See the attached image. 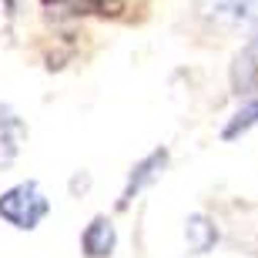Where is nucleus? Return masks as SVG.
I'll list each match as a JSON object with an SVG mask.
<instances>
[{
    "mask_svg": "<svg viewBox=\"0 0 258 258\" xmlns=\"http://www.w3.org/2000/svg\"><path fill=\"white\" fill-rule=\"evenodd\" d=\"M47 211H50V201L40 191L37 181H20L0 195V218L20 231H34L47 218Z\"/></svg>",
    "mask_w": 258,
    "mask_h": 258,
    "instance_id": "obj_1",
    "label": "nucleus"
},
{
    "mask_svg": "<svg viewBox=\"0 0 258 258\" xmlns=\"http://www.w3.org/2000/svg\"><path fill=\"white\" fill-rule=\"evenodd\" d=\"M198 14L218 30H258V0H195Z\"/></svg>",
    "mask_w": 258,
    "mask_h": 258,
    "instance_id": "obj_2",
    "label": "nucleus"
},
{
    "mask_svg": "<svg viewBox=\"0 0 258 258\" xmlns=\"http://www.w3.org/2000/svg\"><path fill=\"white\" fill-rule=\"evenodd\" d=\"M114 248H117V231H114V225H111V218H107V215H94L91 225L84 228V235H81V251H84V258H111Z\"/></svg>",
    "mask_w": 258,
    "mask_h": 258,
    "instance_id": "obj_3",
    "label": "nucleus"
},
{
    "mask_svg": "<svg viewBox=\"0 0 258 258\" xmlns=\"http://www.w3.org/2000/svg\"><path fill=\"white\" fill-rule=\"evenodd\" d=\"M164 164H168V151H154V154H148L138 168H131V181H127V188H124V195H121V201H117V208H127L131 205V198L138 191H141L144 184H151V181H158L161 178V171H164Z\"/></svg>",
    "mask_w": 258,
    "mask_h": 258,
    "instance_id": "obj_4",
    "label": "nucleus"
},
{
    "mask_svg": "<svg viewBox=\"0 0 258 258\" xmlns=\"http://www.w3.org/2000/svg\"><path fill=\"white\" fill-rule=\"evenodd\" d=\"M24 121H20L7 104H0V168L17 158L20 144H24Z\"/></svg>",
    "mask_w": 258,
    "mask_h": 258,
    "instance_id": "obj_5",
    "label": "nucleus"
},
{
    "mask_svg": "<svg viewBox=\"0 0 258 258\" xmlns=\"http://www.w3.org/2000/svg\"><path fill=\"white\" fill-rule=\"evenodd\" d=\"M184 235H188V245H191L195 255H205V251L218 241V231H215V225H211L205 215H191V218H188Z\"/></svg>",
    "mask_w": 258,
    "mask_h": 258,
    "instance_id": "obj_6",
    "label": "nucleus"
},
{
    "mask_svg": "<svg viewBox=\"0 0 258 258\" xmlns=\"http://www.w3.org/2000/svg\"><path fill=\"white\" fill-rule=\"evenodd\" d=\"M258 124V94L251 97L248 104L245 107H238V111H235V117H231L228 121V127H225V131H221V138H238V134H245L248 131V127H255Z\"/></svg>",
    "mask_w": 258,
    "mask_h": 258,
    "instance_id": "obj_7",
    "label": "nucleus"
},
{
    "mask_svg": "<svg viewBox=\"0 0 258 258\" xmlns=\"http://www.w3.org/2000/svg\"><path fill=\"white\" fill-rule=\"evenodd\" d=\"M44 4H47V7H50V4H54V7H57V4H64V0H44Z\"/></svg>",
    "mask_w": 258,
    "mask_h": 258,
    "instance_id": "obj_8",
    "label": "nucleus"
}]
</instances>
